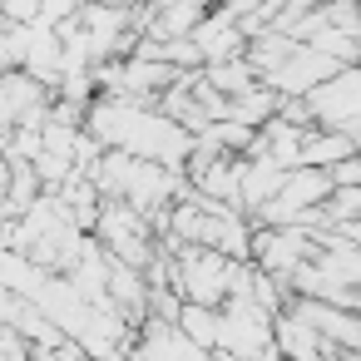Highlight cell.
I'll list each match as a JSON object with an SVG mask.
<instances>
[{"label": "cell", "mask_w": 361, "mask_h": 361, "mask_svg": "<svg viewBox=\"0 0 361 361\" xmlns=\"http://www.w3.org/2000/svg\"><path fill=\"white\" fill-rule=\"evenodd\" d=\"M282 183H287V169L272 164L267 154H252L247 159V173H243V213L247 218H262V208L282 198Z\"/></svg>", "instance_id": "3957f363"}, {"label": "cell", "mask_w": 361, "mask_h": 361, "mask_svg": "<svg viewBox=\"0 0 361 361\" xmlns=\"http://www.w3.org/2000/svg\"><path fill=\"white\" fill-rule=\"evenodd\" d=\"M341 70H346V65L331 60V55H322L317 45H297V55H292L267 85H272L282 99H312V94H317L322 85H331Z\"/></svg>", "instance_id": "7a4b0ae2"}, {"label": "cell", "mask_w": 361, "mask_h": 361, "mask_svg": "<svg viewBox=\"0 0 361 361\" xmlns=\"http://www.w3.org/2000/svg\"><path fill=\"white\" fill-rule=\"evenodd\" d=\"M292 55H297V40H292V35H277V30H267V35H257V40L247 45V65L262 75V85H267Z\"/></svg>", "instance_id": "5b68a950"}, {"label": "cell", "mask_w": 361, "mask_h": 361, "mask_svg": "<svg viewBox=\"0 0 361 361\" xmlns=\"http://www.w3.org/2000/svg\"><path fill=\"white\" fill-rule=\"evenodd\" d=\"M6 25H35L40 20V0H0Z\"/></svg>", "instance_id": "9c48e42d"}, {"label": "cell", "mask_w": 361, "mask_h": 361, "mask_svg": "<svg viewBox=\"0 0 361 361\" xmlns=\"http://www.w3.org/2000/svg\"><path fill=\"white\" fill-rule=\"evenodd\" d=\"M178 331L193 336L198 346L218 351V336H223V307H198V302H183L178 312Z\"/></svg>", "instance_id": "8992f818"}, {"label": "cell", "mask_w": 361, "mask_h": 361, "mask_svg": "<svg viewBox=\"0 0 361 361\" xmlns=\"http://www.w3.org/2000/svg\"><path fill=\"white\" fill-rule=\"evenodd\" d=\"M361 154V139L351 129H312L307 134V154H302V169H341L346 159Z\"/></svg>", "instance_id": "277c9868"}, {"label": "cell", "mask_w": 361, "mask_h": 361, "mask_svg": "<svg viewBox=\"0 0 361 361\" xmlns=\"http://www.w3.org/2000/svg\"><path fill=\"white\" fill-rule=\"evenodd\" d=\"M178 297L198 307H228L233 297V272L238 262L213 252V247H178Z\"/></svg>", "instance_id": "6da1fadb"}, {"label": "cell", "mask_w": 361, "mask_h": 361, "mask_svg": "<svg viewBox=\"0 0 361 361\" xmlns=\"http://www.w3.org/2000/svg\"><path fill=\"white\" fill-rule=\"evenodd\" d=\"M25 55H30V25H6V40H0L6 70H25Z\"/></svg>", "instance_id": "ba28073f"}, {"label": "cell", "mask_w": 361, "mask_h": 361, "mask_svg": "<svg viewBox=\"0 0 361 361\" xmlns=\"http://www.w3.org/2000/svg\"><path fill=\"white\" fill-rule=\"evenodd\" d=\"M203 75H208V85H213L218 94H228V99H243L247 90L262 85V75H257L247 60H223V65H208Z\"/></svg>", "instance_id": "52a82bcc"}]
</instances>
